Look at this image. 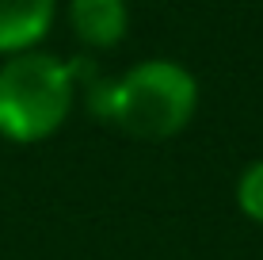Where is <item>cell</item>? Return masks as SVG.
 Masks as SVG:
<instances>
[{"mask_svg": "<svg viewBox=\"0 0 263 260\" xmlns=\"http://www.w3.org/2000/svg\"><path fill=\"white\" fill-rule=\"evenodd\" d=\"M77 69L46 50H23L0 65V134L8 142H42L65 123Z\"/></svg>", "mask_w": 263, "mask_h": 260, "instance_id": "6da1fadb", "label": "cell"}, {"mask_svg": "<svg viewBox=\"0 0 263 260\" xmlns=\"http://www.w3.org/2000/svg\"><path fill=\"white\" fill-rule=\"evenodd\" d=\"M198 84L183 65L164 58L141 61L107 92V115L138 142L176 138L191 123Z\"/></svg>", "mask_w": 263, "mask_h": 260, "instance_id": "7a4b0ae2", "label": "cell"}, {"mask_svg": "<svg viewBox=\"0 0 263 260\" xmlns=\"http://www.w3.org/2000/svg\"><path fill=\"white\" fill-rule=\"evenodd\" d=\"M69 23L84 46L111 50L115 42H122L126 27H130V12H126V0H72Z\"/></svg>", "mask_w": 263, "mask_h": 260, "instance_id": "3957f363", "label": "cell"}, {"mask_svg": "<svg viewBox=\"0 0 263 260\" xmlns=\"http://www.w3.org/2000/svg\"><path fill=\"white\" fill-rule=\"evenodd\" d=\"M58 0H0V54L31 50L53 23Z\"/></svg>", "mask_w": 263, "mask_h": 260, "instance_id": "277c9868", "label": "cell"}, {"mask_svg": "<svg viewBox=\"0 0 263 260\" xmlns=\"http://www.w3.org/2000/svg\"><path fill=\"white\" fill-rule=\"evenodd\" d=\"M237 203L248 218L263 222V161H252L237 180Z\"/></svg>", "mask_w": 263, "mask_h": 260, "instance_id": "5b68a950", "label": "cell"}]
</instances>
